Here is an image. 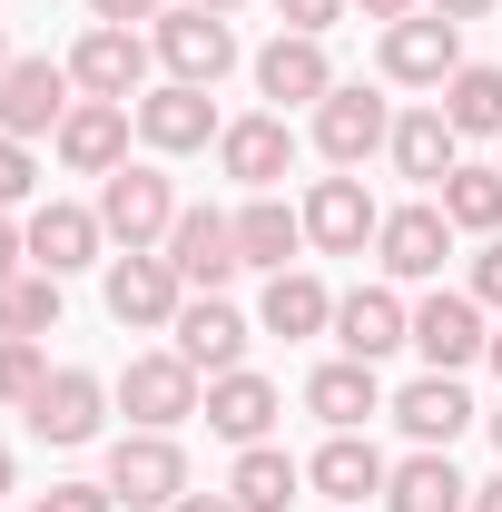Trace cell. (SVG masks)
I'll return each instance as SVG.
<instances>
[{"label":"cell","mask_w":502,"mask_h":512,"mask_svg":"<svg viewBox=\"0 0 502 512\" xmlns=\"http://www.w3.org/2000/svg\"><path fill=\"white\" fill-rule=\"evenodd\" d=\"M384 404H394V394H384L375 365H355V355H335V365H315V375H306V414L325 424V434H365Z\"/></svg>","instance_id":"24"},{"label":"cell","mask_w":502,"mask_h":512,"mask_svg":"<svg viewBox=\"0 0 502 512\" xmlns=\"http://www.w3.org/2000/svg\"><path fill=\"white\" fill-rule=\"evenodd\" d=\"M128 128H138V109L128 99H69V119H60V168L69 178H109V168H128Z\"/></svg>","instance_id":"18"},{"label":"cell","mask_w":502,"mask_h":512,"mask_svg":"<svg viewBox=\"0 0 502 512\" xmlns=\"http://www.w3.org/2000/svg\"><path fill=\"white\" fill-rule=\"evenodd\" d=\"M247 69H256V99H276V109H315L335 89V60H325V40H306V30H276Z\"/></svg>","instance_id":"21"},{"label":"cell","mask_w":502,"mask_h":512,"mask_svg":"<svg viewBox=\"0 0 502 512\" xmlns=\"http://www.w3.org/2000/svg\"><path fill=\"white\" fill-rule=\"evenodd\" d=\"M483 434H493V453H502V404H493V414H483Z\"/></svg>","instance_id":"48"},{"label":"cell","mask_w":502,"mask_h":512,"mask_svg":"<svg viewBox=\"0 0 502 512\" xmlns=\"http://www.w3.org/2000/svg\"><path fill=\"white\" fill-rule=\"evenodd\" d=\"M10 493H20V463H10V444H0V503H10Z\"/></svg>","instance_id":"45"},{"label":"cell","mask_w":502,"mask_h":512,"mask_svg":"<svg viewBox=\"0 0 502 512\" xmlns=\"http://www.w3.org/2000/svg\"><path fill=\"white\" fill-rule=\"evenodd\" d=\"M197 414H207V434H217V444H276V414H286V384L276 375H256V365H237V375H207V404H197Z\"/></svg>","instance_id":"15"},{"label":"cell","mask_w":502,"mask_h":512,"mask_svg":"<svg viewBox=\"0 0 502 512\" xmlns=\"http://www.w3.org/2000/svg\"><path fill=\"white\" fill-rule=\"evenodd\" d=\"M30 188H40V158H30V138H0V207H20Z\"/></svg>","instance_id":"36"},{"label":"cell","mask_w":502,"mask_h":512,"mask_svg":"<svg viewBox=\"0 0 502 512\" xmlns=\"http://www.w3.org/2000/svg\"><path fill=\"white\" fill-rule=\"evenodd\" d=\"M375 227H384V207L365 197L355 168H335V178H315V188H306V247L315 256H365V247H375Z\"/></svg>","instance_id":"17"},{"label":"cell","mask_w":502,"mask_h":512,"mask_svg":"<svg viewBox=\"0 0 502 512\" xmlns=\"http://www.w3.org/2000/svg\"><path fill=\"white\" fill-rule=\"evenodd\" d=\"M99 483H109L128 512H168L178 493H197L188 483V444H178V434H138V424L109 444V473H99Z\"/></svg>","instance_id":"8"},{"label":"cell","mask_w":502,"mask_h":512,"mask_svg":"<svg viewBox=\"0 0 502 512\" xmlns=\"http://www.w3.org/2000/svg\"><path fill=\"white\" fill-rule=\"evenodd\" d=\"M443 256H453V217H443L434 197H414V207H384V227H375V266H384V286H434Z\"/></svg>","instance_id":"12"},{"label":"cell","mask_w":502,"mask_h":512,"mask_svg":"<svg viewBox=\"0 0 502 512\" xmlns=\"http://www.w3.org/2000/svg\"><path fill=\"white\" fill-rule=\"evenodd\" d=\"M335 345L355 365H384L394 345H414V306L394 286H355V296H335Z\"/></svg>","instance_id":"22"},{"label":"cell","mask_w":502,"mask_h":512,"mask_svg":"<svg viewBox=\"0 0 502 512\" xmlns=\"http://www.w3.org/2000/svg\"><path fill=\"white\" fill-rule=\"evenodd\" d=\"M168 266L188 276V296H227L237 276H247V256H237V217L227 207H178V227H168Z\"/></svg>","instance_id":"9"},{"label":"cell","mask_w":502,"mask_h":512,"mask_svg":"<svg viewBox=\"0 0 502 512\" xmlns=\"http://www.w3.org/2000/svg\"><path fill=\"white\" fill-rule=\"evenodd\" d=\"M10 60H20V50H10V30H0V69H10Z\"/></svg>","instance_id":"49"},{"label":"cell","mask_w":502,"mask_h":512,"mask_svg":"<svg viewBox=\"0 0 502 512\" xmlns=\"http://www.w3.org/2000/svg\"><path fill=\"white\" fill-rule=\"evenodd\" d=\"M463 512H502V473H493V483H473V503H463Z\"/></svg>","instance_id":"44"},{"label":"cell","mask_w":502,"mask_h":512,"mask_svg":"<svg viewBox=\"0 0 502 512\" xmlns=\"http://www.w3.org/2000/svg\"><path fill=\"white\" fill-rule=\"evenodd\" d=\"M168 0H89V20H119V30H138V20H158Z\"/></svg>","instance_id":"39"},{"label":"cell","mask_w":502,"mask_h":512,"mask_svg":"<svg viewBox=\"0 0 502 512\" xmlns=\"http://www.w3.org/2000/svg\"><path fill=\"white\" fill-rule=\"evenodd\" d=\"M99 227H109V247H119V256L168 247V227H178V188H168V168H158V158L109 168V178H99Z\"/></svg>","instance_id":"1"},{"label":"cell","mask_w":502,"mask_h":512,"mask_svg":"<svg viewBox=\"0 0 502 512\" xmlns=\"http://www.w3.org/2000/svg\"><path fill=\"white\" fill-rule=\"evenodd\" d=\"M30 512H119V493H109V483H50Z\"/></svg>","instance_id":"37"},{"label":"cell","mask_w":502,"mask_h":512,"mask_svg":"<svg viewBox=\"0 0 502 512\" xmlns=\"http://www.w3.org/2000/svg\"><path fill=\"white\" fill-rule=\"evenodd\" d=\"M0 335H60V276L20 266V276L0 286Z\"/></svg>","instance_id":"33"},{"label":"cell","mask_w":502,"mask_h":512,"mask_svg":"<svg viewBox=\"0 0 502 512\" xmlns=\"http://www.w3.org/2000/svg\"><path fill=\"white\" fill-rule=\"evenodd\" d=\"M473 503V483H463V473H453V453H404V463H394V473H384V512H463Z\"/></svg>","instance_id":"29"},{"label":"cell","mask_w":502,"mask_h":512,"mask_svg":"<svg viewBox=\"0 0 502 512\" xmlns=\"http://www.w3.org/2000/svg\"><path fill=\"white\" fill-rule=\"evenodd\" d=\"M20 256H30V237H20V217H10V207H0V286H10V276H20Z\"/></svg>","instance_id":"40"},{"label":"cell","mask_w":502,"mask_h":512,"mask_svg":"<svg viewBox=\"0 0 502 512\" xmlns=\"http://www.w3.org/2000/svg\"><path fill=\"white\" fill-rule=\"evenodd\" d=\"M227 493H237V512H286L296 493H306V463L286 444H247L237 463H227Z\"/></svg>","instance_id":"30"},{"label":"cell","mask_w":502,"mask_h":512,"mask_svg":"<svg viewBox=\"0 0 502 512\" xmlns=\"http://www.w3.org/2000/svg\"><path fill=\"white\" fill-rule=\"evenodd\" d=\"M434 109L453 119V138H502V69L493 60H463L434 89Z\"/></svg>","instance_id":"31"},{"label":"cell","mask_w":502,"mask_h":512,"mask_svg":"<svg viewBox=\"0 0 502 512\" xmlns=\"http://www.w3.org/2000/svg\"><path fill=\"white\" fill-rule=\"evenodd\" d=\"M483 345H493V325H483V306H473L463 286H434V296L414 306V355H424V375L483 365Z\"/></svg>","instance_id":"14"},{"label":"cell","mask_w":502,"mask_h":512,"mask_svg":"<svg viewBox=\"0 0 502 512\" xmlns=\"http://www.w3.org/2000/svg\"><path fill=\"white\" fill-rule=\"evenodd\" d=\"M168 512H237V493H178Z\"/></svg>","instance_id":"43"},{"label":"cell","mask_w":502,"mask_h":512,"mask_svg":"<svg viewBox=\"0 0 502 512\" xmlns=\"http://www.w3.org/2000/svg\"><path fill=\"white\" fill-rule=\"evenodd\" d=\"M384 158H394V178H414V188L434 197L453 168H463V138L443 109H394V138H384Z\"/></svg>","instance_id":"25"},{"label":"cell","mask_w":502,"mask_h":512,"mask_svg":"<svg viewBox=\"0 0 502 512\" xmlns=\"http://www.w3.org/2000/svg\"><path fill=\"white\" fill-rule=\"evenodd\" d=\"M109 375H89V365H50V384L20 404V424L40 434L50 453H79V444H99V424H109Z\"/></svg>","instance_id":"4"},{"label":"cell","mask_w":502,"mask_h":512,"mask_svg":"<svg viewBox=\"0 0 502 512\" xmlns=\"http://www.w3.org/2000/svg\"><path fill=\"white\" fill-rule=\"evenodd\" d=\"M20 237H30V266L40 276H79V266H99V247H109L99 207H69V197H40L20 217Z\"/></svg>","instance_id":"19"},{"label":"cell","mask_w":502,"mask_h":512,"mask_svg":"<svg viewBox=\"0 0 502 512\" xmlns=\"http://www.w3.org/2000/svg\"><path fill=\"white\" fill-rule=\"evenodd\" d=\"M463 296H473L483 316H502V237H483V247H473V266H463Z\"/></svg>","instance_id":"35"},{"label":"cell","mask_w":502,"mask_h":512,"mask_svg":"<svg viewBox=\"0 0 502 512\" xmlns=\"http://www.w3.org/2000/svg\"><path fill=\"white\" fill-rule=\"evenodd\" d=\"M99 306H109V325H128V335H168L178 306H188V276H178L158 247H148V256H109Z\"/></svg>","instance_id":"6"},{"label":"cell","mask_w":502,"mask_h":512,"mask_svg":"<svg viewBox=\"0 0 502 512\" xmlns=\"http://www.w3.org/2000/svg\"><path fill=\"white\" fill-rule=\"evenodd\" d=\"M148 69H158L148 30H119V20H89V30H79V50H69V79H79V99H128V109H138V99L158 89Z\"/></svg>","instance_id":"7"},{"label":"cell","mask_w":502,"mask_h":512,"mask_svg":"<svg viewBox=\"0 0 502 512\" xmlns=\"http://www.w3.org/2000/svg\"><path fill=\"white\" fill-rule=\"evenodd\" d=\"M434 20H453V30H473V20H493V0H424Z\"/></svg>","instance_id":"41"},{"label":"cell","mask_w":502,"mask_h":512,"mask_svg":"<svg viewBox=\"0 0 502 512\" xmlns=\"http://www.w3.org/2000/svg\"><path fill=\"white\" fill-rule=\"evenodd\" d=\"M188 10H217V20H237V10H247V0H188Z\"/></svg>","instance_id":"46"},{"label":"cell","mask_w":502,"mask_h":512,"mask_svg":"<svg viewBox=\"0 0 502 512\" xmlns=\"http://www.w3.org/2000/svg\"><path fill=\"white\" fill-rule=\"evenodd\" d=\"M384 463L365 434H325V444L306 453V493H325V503H345V512H365V503H384Z\"/></svg>","instance_id":"23"},{"label":"cell","mask_w":502,"mask_h":512,"mask_svg":"<svg viewBox=\"0 0 502 512\" xmlns=\"http://www.w3.org/2000/svg\"><path fill=\"white\" fill-rule=\"evenodd\" d=\"M69 99H79V79H69V60H50V50L10 60V69H0V138H60Z\"/></svg>","instance_id":"11"},{"label":"cell","mask_w":502,"mask_h":512,"mask_svg":"<svg viewBox=\"0 0 502 512\" xmlns=\"http://www.w3.org/2000/svg\"><path fill=\"white\" fill-rule=\"evenodd\" d=\"M345 10H355V0H276V20H286V30H306V40H325Z\"/></svg>","instance_id":"38"},{"label":"cell","mask_w":502,"mask_h":512,"mask_svg":"<svg viewBox=\"0 0 502 512\" xmlns=\"http://www.w3.org/2000/svg\"><path fill=\"white\" fill-rule=\"evenodd\" d=\"M384 138H394V99H384V89L335 79V89L315 99V158H325V168H365V158H384Z\"/></svg>","instance_id":"5"},{"label":"cell","mask_w":502,"mask_h":512,"mask_svg":"<svg viewBox=\"0 0 502 512\" xmlns=\"http://www.w3.org/2000/svg\"><path fill=\"white\" fill-rule=\"evenodd\" d=\"M148 50H158V69H168V79H188V89H217L227 69L247 60V50H237V20L188 10V0H168V10L148 20Z\"/></svg>","instance_id":"3"},{"label":"cell","mask_w":502,"mask_h":512,"mask_svg":"<svg viewBox=\"0 0 502 512\" xmlns=\"http://www.w3.org/2000/svg\"><path fill=\"white\" fill-rule=\"evenodd\" d=\"M237 256H247L256 276H286V266L306 256V207H286V197H247V207H237Z\"/></svg>","instance_id":"28"},{"label":"cell","mask_w":502,"mask_h":512,"mask_svg":"<svg viewBox=\"0 0 502 512\" xmlns=\"http://www.w3.org/2000/svg\"><path fill=\"white\" fill-rule=\"evenodd\" d=\"M286 168H296V128H286V109H247V119L217 128V178H237L247 197H276Z\"/></svg>","instance_id":"10"},{"label":"cell","mask_w":502,"mask_h":512,"mask_svg":"<svg viewBox=\"0 0 502 512\" xmlns=\"http://www.w3.org/2000/svg\"><path fill=\"white\" fill-rule=\"evenodd\" d=\"M434 207L453 217V237H502V158H493V168L463 158V168L434 188Z\"/></svg>","instance_id":"32"},{"label":"cell","mask_w":502,"mask_h":512,"mask_svg":"<svg viewBox=\"0 0 502 512\" xmlns=\"http://www.w3.org/2000/svg\"><path fill=\"white\" fill-rule=\"evenodd\" d=\"M109 394H119V414L138 434H178V424H197V404H207V375H197L178 345H158V355H128Z\"/></svg>","instance_id":"2"},{"label":"cell","mask_w":502,"mask_h":512,"mask_svg":"<svg viewBox=\"0 0 502 512\" xmlns=\"http://www.w3.org/2000/svg\"><path fill=\"white\" fill-rule=\"evenodd\" d=\"M256 325L266 335H335V286L315 276V266H286V276H266V296H256Z\"/></svg>","instance_id":"27"},{"label":"cell","mask_w":502,"mask_h":512,"mask_svg":"<svg viewBox=\"0 0 502 512\" xmlns=\"http://www.w3.org/2000/svg\"><path fill=\"white\" fill-rule=\"evenodd\" d=\"M168 335H178V355H188L197 375H237V365H247V335H256V325L237 316L227 296H188Z\"/></svg>","instance_id":"26"},{"label":"cell","mask_w":502,"mask_h":512,"mask_svg":"<svg viewBox=\"0 0 502 512\" xmlns=\"http://www.w3.org/2000/svg\"><path fill=\"white\" fill-rule=\"evenodd\" d=\"M355 10H365V20H384V30H394V20H414L424 0H355Z\"/></svg>","instance_id":"42"},{"label":"cell","mask_w":502,"mask_h":512,"mask_svg":"<svg viewBox=\"0 0 502 512\" xmlns=\"http://www.w3.org/2000/svg\"><path fill=\"white\" fill-rule=\"evenodd\" d=\"M483 365H493V375H502V325H493V345H483Z\"/></svg>","instance_id":"47"},{"label":"cell","mask_w":502,"mask_h":512,"mask_svg":"<svg viewBox=\"0 0 502 512\" xmlns=\"http://www.w3.org/2000/svg\"><path fill=\"white\" fill-rule=\"evenodd\" d=\"M50 384V345L40 335H0V404H30Z\"/></svg>","instance_id":"34"},{"label":"cell","mask_w":502,"mask_h":512,"mask_svg":"<svg viewBox=\"0 0 502 512\" xmlns=\"http://www.w3.org/2000/svg\"><path fill=\"white\" fill-rule=\"evenodd\" d=\"M375 69L394 79V89H443V79L463 69V30L434 20V10H414V20H394V30L375 40Z\"/></svg>","instance_id":"16"},{"label":"cell","mask_w":502,"mask_h":512,"mask_svg":"<svg viewBox=\"0 0 502 512\" xmlns=\"http://www.w3.org/2000/svg\"><path fill=\"white\" fill-rule=\"evenodd\" d=\"M384 414L404 424V444H424V453H453V434H463V424H483V404L463 394V375H414Z\"/></svg>","instance_id":"20"},{"label":"cell","mask_w":502,"mask_h":512,"mask_svg":"<svg viewBox=\"0 0 502 512\" xmlns=\"http://www.w3.org/2000/svg\"><path fill=\"white\" fill-rule=\"evenodd\" d=\"M217 99L207 89H188V79H158L148 99H138V148L148 158H197V148H217Z\"/></svg>","instance_id":"13"}]
</instances>
